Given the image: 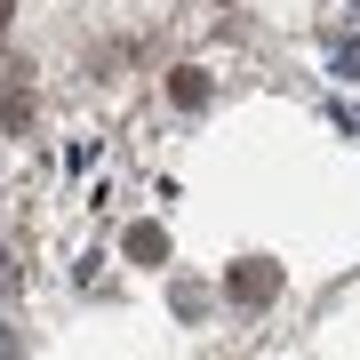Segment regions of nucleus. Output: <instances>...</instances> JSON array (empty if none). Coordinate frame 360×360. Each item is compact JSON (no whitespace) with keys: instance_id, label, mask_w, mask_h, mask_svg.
<instances>
[{"instance_id":"obj_1","label":"nucleus","mask_w":360,"mask_h":360,"mask_svg":"<svg viewBox=\"0 0 360 360\" xmlns=\"http://www.w3.org/2000/svg\"><path fill=\"white\" fill-rule=\"evenodd\" d=\"M224 288H232V304H248V312H257V304H272V296H281V264L240 257V264L224 272Z\"/></svg>"},{"instance_id":"obj_2","label":"nucleus","mask_w":360,"mask_h":360,"mask_svg":"<svg viewBox=\"0 0 360 360\" xmlns=\"http://www.w3.org/2000/svg\"><path fill=\"white\" fill-rule=\"evenodd\" d=\"M168 96H176L184 112H200V104H208V80H200L193 65H176V72H168Z\"/></svg>"},{"instance_id":"obj_3","label":"nucleus","mask_w":360,"mask_h":360,"mask_svg":"<svg viewBox=\"0 0 360 360\" xmlns=\"http://www.w3.org/2000/svg\"><path fill=\"white\" fill-rule=\"evenodd\" d=\"M129 257H136V264H160V257H168V232H160V224H136V232H129Z\"/></svg>"},{"instance_id":"obj_4","label":"nucleus","mask_w":360,"mask_h":360,"mask_svg":"<svg viewBox=\"0 0 360 360\" xmlns=\"http://www.w3.org/2000/svg\"><path fill=\"white\" fill-rule=\"evenodd\" d=\"M8 25H16V0H0V32H8Z\"/></svg>"}]
</instances>
